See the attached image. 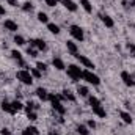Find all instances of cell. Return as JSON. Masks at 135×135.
Masks as SVG:
<instances>
[{"label":"cell","instance_id":"cell-36","mask_svg":"<svg viewBox=\"0 0 135 135\" xmlns=\"http://www.w3.org/2000/svg\"><path fill=\"white\" fill-rule=\"evenodd\" d=\"M11 6H17V0H6Z\"/></svg>","mask_w":135,"mask_h":135},{"label":"cell","instance_id":"cell-7","mask_svg":"<svg viewBox=\"0 0 135 135\" xmlns=\"http://www.w3.org/2000/svg\"><path fill=\"white\" fill-rule=\"evenodd\" d=\"M75 58H77L83 66L86 68V69H90V71H93V69H94V63H93L90 58H86L85 55H79V54H75Z\"/></svg>","mask_w":135,"mask_h":135},{"label":"cell","instance_id":"cell-37","mask_svg":"<svg viewBox=\"0 0 135 135\" xmlns=\"http://www.w3.org/2000/svg\"><path fill=\"white\" fill-rule=\"evenodd\" d=\"M22 135H33V134H32V132H30V129L27 127V129H25V131L22 132Z\"/></svg>","mask_w":135,"mask_h":135},{"label":"cell","instance_id":"cell-16","mask_svg":"<svg viewBox=\"0 0 135 135\" xmlns=\"http://www.w3.org/2000/svg\"><path fill=\"white\" fill-rule=\"evenodd\" d=\"M80 5H82V8H83L86 13H91V11H93V6H91V2H90V0H80Z\"/></svg>","mask_w":135,"mask_h":135},{"label":"cell","instance_id":"cell-19","mask_svg":"<svg viewBox=\"0 0 135 135\" xmlns=\"http://www.w3.org/2000/svg\"><path fill=\"white\" fill-rule=\"evenodd\" d=\"M119 116L123 118V121H124L126 124H131V123H132V116H131V113H127V112H121Z\"/></svg>","mask_w":135,"mask_h":135},{"label":"cell","instance_id":"cell-21","mask_svg":"<svg viewBox=\"0 0 135 135\" xmlns=\"http://www.w3.org/2000/svg\"><path fill=\"white\" fill-rule=\"evenodd\" d=\"M38 21H39V22H42V24H47V22H49V16H47L46 13L39 11V13H38Z\"/></svg>","mask_w":135,"mask_h":135},{"label":"cell","instance_id":"cell-34","mask_svg":"<svg viewBox=\"0 0 135 135\" xmlns=\"http://www.w3.org/2000/svg\"><path fill=\"white\" fill-rule=\"evenodd\" d=\"M0 135H11V131L6 129V127H3V129L0 131Z\"/></svg>","mask_w":135,"mask_h":135},{"label":"cell","instance_id":"cell-11","mask_svg":"<svg viewBox=\"0 0 135 135\" xmlns=\"http://www.w3.org/2000/svg\"><path fill=\"white\" fill-rule=\"evenodd\" d=\"M101 19H102V22L105 24V27H108V28H112V27L115 25L113 19H112L110 16H107V14H101Z\"/></svg>","mask_w":135,"mask_h":135},{"label":"cell","instance_id":"cell-17","mask_svg":"<svg viewBox=\"0 0 135 135\" xmlns=\"http://www.w3.org/2000/svg\"><path fill=\"white\" fill-rule=\"evenodd\" d=\"M66 47H68V50H69L72 55H75V54H77V44H75L74 41H68V42H66Z\"/></svg>","mask_w":135,"mask_h":135},{"label":"cell","instance_id":"cell-13","mask_svg":"<svg viewBox=\"0 0 135 135\" xmlns=\"http://www.w3.org/2000/svg\"><path fill=\"white\" fill-rule=\"evenodd\" d=\"M36 96H38L41 101H47V99H49V93H47L44 88H38V90H36Z\"/></svg>","mask_w":135,"mask_h":135},{"label":"cell","instance_id":"cell-3","mask_svg":"<svg viewBox=\"0 0 135 135\" xmlns=\"http://www.w3.org/2000/svg\"><path fill=\"white\" fill-rule=\"evenodd\" d=\"M82 79H83V80H86L88 83L94 85V86H98V85L101 83V79H99L96 74H93L90 69H86V71H83V72H82Z\"/></svg>","mask_w":135,"mask_h":135},{"label":"cell","instance_id":"cell-20","mask_svg":"<svg viewBox=\"0 0 135 135\" xmlns=\"http://www.w3.org/2000/svg\"><path fill=\"white\" fill-rule=\"evenodd\" d=\"M47 28H49V32L54 35H58L60 33V27L57 25V24H47Z\"/></svg>","mask_w":135,"mask_h":135},{"label":"cell","instance_id":"cell-5","mask_svg":"<svg viewBox=\"0 0 135 135\" xmlns=\"http://www.w3.org/2000/svg\"><path fill=\"white\" fill-rule=\"evenodd\" d=\"M49 101L52 104V107H54V110H57L58 113H65L66 112V108L61 105V102H60V96H55V94H49Z\"/></svg>","mask_w":135,"mask_h":135},{"label":"cell","instance_id":"cell-32","mask_svg":"<svg viewBox=\"0 0 135 135\" xmlns=\"http://www.w3.org/2000/svg\"><path fill=\"white\" fill-rule=\"evenodd\" d=\"M58 3V0H46V5L47 6H55Z\"/></svg>","mask_w":135,"mask_h":135},{"label":"cell","instance_id":"cell-30","mask_svg":"<svg viewBox=\"0 0 135 135\" xmlns=\"http://www.w3.org/2000/svg\"><path fill=\"white\" fill-rule=\"evenodd\" d=\"M27 54H28L30 57H36V55H38V50H36V49H33V47H32V49L28 47V50H27Z\"/></svg>","mask_w":135,"mask_h":135},{"label":"cell","instance_id":"cell-15","mask_svg":"<svg viewBox=\"0 0 135 135\" xmlns=\"http://www.w3.org/2000/svg\"><path fill=\"white\" fill-rule=\"evenodd\" d=\"M52 65H54V68H57L58 71H63V69L66 68L61 58H54V60H52Z\"/></svg>","mask_w":135,"mask_h":135},{"label":"cell","instance_id":"cell-18","mask_svg":"<svg viewBox=\"0 0 135 135\" xmlns=\"http://www.w3.org/2000/svg\"><path fill=\"white\" fill-rule=\"evenodd\" d=\"M61 96H63V99H66V101H71V102L75 101V96H74L69 90H63V94H61Z\"/></svg>","mask_w":135,"mask_h":135},{"label":"cell","instance_id":"cell-12","mask_svg":"<svg viewBox=\"0 0 135 135\" xmlns=\"http://www.w3.org/2000/svg\"><path fill=\"white\" fill-rule=\"evenodd\" d=\"M61 3L66 6L69 11H72V13H75V11H77V5H75L72 0H61Z\"/></svg>","mask_w":135,"mask_h":135},{"label":"cell","instance_id":"cell-31","mask_svg":"<svg viewBox=\"0 0 135 135\" xmlns=\"http://www.w3.org/2000/svg\"><path fill=\"white\" fill-rule=\"evenodd\" d=\"M27 116H28V119H32V121L38 119V116H36V113H35V112H27Z\"/></svg>","mask_w":135,"mask_h":135},{"label":"cell","instance_id":"cell-24","mask_svg":"<svg viewBox=\"0 0 135 135\" xmlns=\"http://www.w3.org/2000/svg\"><path fill=\"white\" fill-rule=\"evenodd\" d=\"M14 42H16L17 46H24V44H25V39H24V36L16 35V36H14Z\"/></svg>","mask_w":135,"mask_h":135},{"label":"cell","instance_id":"cell-35","mask_svg":"<svg viewBox=\"0 0 135 135\" xmlns=\"http://www.w3.org/2000/svg\"><path fill=\"white\" fill-rule=\"evenodd\" d=\"M28 129H30V132H32V134H33V135H38V134H39V131H38V129H36L35 126H30Z\"/></svg>","mask_w":135,"mask_h":135},{"label":"cell","instance_id":"cell-23","mask_svg":"<svg viewBox=\"0 0 135 135\" xmlns=\"http://www.w3.org/2000/svg\"><path fill=\"white\" fill-rule=\"evenodd\" d=\"M77 132H79L80 135H90L88 127H86V126H82V124H80V126H77Z\"/></svg>","mask_w":135,"mask_h":135},{"label":"cell","instance_id":"cell-22","mask_svg":"<svg viewBox=\"0 0 135 135\" xmlns=\"http://www.w3.org/2000/svg\"><path fill=\"white\" fill-rule=\"evenodd\" d=\"M77 93H79L82 98H86L90 91H88V88H86V86H79V88H77Z\"/></svg>","mask_w":135,"mask_h":135},{"label":"cell","instance_id":"cell-6","mask_svg":"<svg viewBox=\"0 0 135 135\" xmlns=\"http://www.w3.org/2000/svg\"><path fill=\"white\" fill-rule=\"evenodd\" d=\"M69 33H71V36L75 39V41H83V30L79 27V25H71L69 27Z\"/></svg>","mask_w":135,"mask_h":135},{"label":"cell","instance_id":"cell-28","mask_svg":"<svg viewBox=\"0 0 135 135\" xmlns=\"http://www.w3.org/2000/svg\"><path fill=\"white\" fill-rule=\"evenodd\" d=\"M11 57H13L14 60H22V54H21L19 50H11Z\"/></svg>","mask_w":135,"mask_h":135},{"label":"cell","instance_id":"cell-4","mask_svg":"<svg viewBox=\"0 0 135 135\" xmlns=\"http://www.w3.org/2000/svg\"><path fill=\"white\" fill-rule=\"evenodd\" d=\"M16 77H17V80H21L24 85H32V83H33V77H32L30 71H25V69H22V71H17Z\"/></svg>","mask_w":135,"mask_h":135},{"label":"cell","instance_id":"cell-14","mask_svg":"<svg viewBox=\"0 0 135 135\" xmlns=\"http://www.w3.org/2000/svg\"><path fill=\"white\" fill-rule=\"evenodd\" d=\"M2 108H3L6 113H9V115H14V113H16V110L13 108V105H11L9 102H6V101L2 102Z\"/></svg>","mask_w":135,"mask_h":135},{"label":"cell","instance_id":"cell-27","mask_svg":"<svg viewBox=\"0 0 135 135\" xmlns=\"http://www.w3.org/2000/svg\"><path fill=\"white\" fill-rule=\"evenodd\" d=\"M30 74H32V77H36V79L41 77V71H39L38 68H32V69H30Z\"/></svg>","mask_w":135,"mask_h":135},{"label":"cell","instance_id":"cell-8","mask_svg":"<svg viewBox=\"0 0 135 135\" xmlns=\"http://www.w3.org/2000/svg\"><path fill=\"white\" fill-rule=\"evenodd\" d=\"M121 79H123V82L127 85V86H135V80L134 77L129 74V72H126V71H123L121 72Z\"/></svg>","mask_w":135,"mask_h":135},{"label":"cell","instance_id":"cell-33","mask_svg":"<svg viewBox=\"0 0 135 135\" xmlns=\"http://www.w3.org/2000/svg\"><path fill=\"white\" fill-rule=\"evenodd\" d=\"M86 124H88V127H91V129H94V127H96V121H94V119H88V123H86Z\"/></svg>","mask_w":135,"mask_h":135},{"label":"cell","instance_id":"cell-10","mask_svg":"<svg viewBox=\"0 0 135 135\" xmlns=\"http://www.w3.org/2000/svg\"><path fill=\"white\" fill-rule=\"evenodd\" d=\"M3 27H5L8 32H17V24H16L14 21H11V19H6V21L3 22Z\"/></svg>","mask_w":135,"mask_h":135},{"label":"cell","instance_id":"cell-9","mask_svg":"<svg viewBox=\"0 0 135 135\" xmlns=\"http://www.w3.org/2000/svg\"><path fill=\"white\" fill-rule=\"evenodd\" d=\"M30 46L32 47H36L38 50H46V42L42 39H30Z\"/></svg>","mask_w":135,"mask_h":135},{"label":"cell","instance_id":"cell-26","mask_svg":"<svg viewBox=\"0 0 135 135\" xmlns=\"http://www.w3.org/2000/svg\"><path fill=\"white\" fill-rule=\"evenodd\" d=\"M22 9H24L25 13H30V11H33V5H32L30 2H25V3L22 5Z\"/></svg>","mask_w":135,"mask_h":135},{"label":"cell","instance_id":"cell-2","mask_svg":"<svg viewBox=\"0 0 135 135\" xmlns=\"http://www.w3.org/2000/svg\"><path fill=\"white\" fill-rule=\"evenodd\" d=\"M82 69L77 66V65H69L68 66V75L72 79V82H79L82 79Z\"/></svg>","mask_w":135,"mask_h":135},{"label":"cell","instance_id":"cell-29","mask_svg":"<svg viewBox=\"0 0 135 135\" xmlns=\"http://www.w3.org/2000/svg\"><path fill=\"white\" fill-rule=\"evenodd\" d=\"M36 68H38L39 71H42V72H44V71L47 69V65H46V63H42V61H38V63H36Z\"/></svg>","mask_w":135,"mask_h":135},{"label":"cell","instance_id":"cell-38","mask_svg":"<svg viewBox=\"0 0 135 135\" xmlns=\"http://www.w3.org/2000/svg\"><path fill=\"white\" fill-rule=\"evenodd\" d=\"M17 65L22 68H25V63H24V60H17Z\"/></svg>","mask_w":135,"mask_h":135},{"label":"cell","instance_id":"cell-39","mask_svg":"<svg viewBox=\"0 0 135 135\" xmlns=\"http://www.w3.org/2000/svg\"><path fill=\"white\" fill-rule=\"evenodd\" d=\"M0 14H5V8H3L2 5H0Z\"/></svg>","mask_w":135,"mask_h":135},{"label":"cell","instance_id":"cell-1","mask_svg":"<svg viewBox=\"0 0 135 135\" xmlns=\"http://www.w3.org/2000/svg\"><path fill=\"white\" fill-rule=\"evenodd\" d=\"M90 105H91V110H93V113H96L99 118H105V110H104V107L101 105V101L98 99V98H94V96H91L90 98Z\"/></svg>","mask_w":135,"mask_h":135},{"label":"cell","instance_id":"cell-25","mask_svg":"<svg viewBox=\"0 0 135 135\" xmlns=\"http://www.w3.org/2000/svg\"><path fill=\"white\" fill-rule=\"evenodd\" d=\"M11 105H13V108H14L16 112H19V110H22V108H24V105H22V102H21V101L11 102Z\"/></svg>","mask_w":135,"mask_h":135}]
</instances>
